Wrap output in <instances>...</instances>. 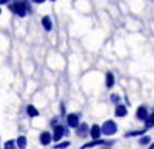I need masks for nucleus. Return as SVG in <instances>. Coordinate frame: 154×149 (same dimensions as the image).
<instances>
[{
    "instance_id": "f257e3e1",
    "label": "nucleus",
    "mask_w": 154,
    "mask_h": 149,
    "mask_svg": "<svg viewBox=\"0 0 154 149\" xmlns=\"http://www.w3.org/2000/svg\"><path fill=\"white\" fill-rule=\"evenodd\" d=\"M11 9L14 11L17 16L25 17V16L28 14V11H29V5L25 2V0H16L14 5H11Z\"/></svg>"
},
{
    "instance_id": "f03ea898",
    "label": "nucleus",
    "mask_w": 154,
    "mask_h": 149,
    "mask_svg": "<svg viewBox=\"0 0 154 149\" xmlns=\"http://www.w3.org/2000/svg\"><path fill=\"white\" fill-rule=\"evenodd\" d=\"M116 132H117V125L112 120H108L103 123V126H102V134L103 135H114Z\"/></svg>"
},
{
    "instance_id": "7ed1b4c3",
    "label": "nucleus",
    "mask_w": 154,
    "mask_h": 149,
    "mask_svg": "<svg viewBox=\"0 0 154 149\" xmlns=\"http://www.w3.org/2000/svg\"><path fill=\"white\" fill-rule=\"evenodd\" d=\"M65 135H68V129L65 126H60V125L54 126V132H53V140L54 142H60Z\"/></svg>"
},
{
    "instance_id": "20e7f679",
    "label": "nucleus",
    "mask_w": 154,
    "mask_h": 149,
    "mask_svg": "<svg viewBox=\"0 0 154 149\" xmlns=\"http://www.w3.org/2000/svg\"><path fill=\"white\" fill-rule=\"evenodd\" d=\"M102 145L111 146V145H112V142H105V140H99V139H94V142H89V143L83 145L80 149H89V148H94V146H102Z\"/></svg>"
},
{
    "instance_id": "39448f33",
    "label": "nucleus",
    "mask_w": 154,
    "mask_h": 149,
    "mask_svg": "<svg viewBox=\"0 0 154 149\" xmlns=\"http://www.w3.org/2000/svg\"><path fill=\"white\" fill-rule=\"evenodd\" d=\"M75 134L79 135V137H88L89 135V126L86 123H80V125L75 128Z\"/></svg>"
},
{
    "instance_id": "423d86ee",
    "label": "nucleus",
    "mask_w": 154,
    "mask_h": 149,
    "mask_svg": "<svg viewBox=\"0 0 154 149\" xmlns=\"http://www.w3.org/2000/svg\"><path fill=\"white\" fill-rule=\"evenodd\" d=\"M66 123H68L69 128H77L80 125V123H79V115H77V114H68L66 115Z\"/></svg>"
},
{
    "instance_id": "0eeeda50",
    "label": "nucleus",
    "mask_w": 154,
    "mask_h": 149,
    "mask_svg": "<svg viewBox=\"0 0 154 149\" xmlns=\"http://www.w3.org/2000/svg\"><path fill=\"white\" fill-rule=\"evenodd\" d=\"M51 142H53V134H49V132H42L40 134V143L43 145V146H48Z\"/></svg>"
},
{
    "instance_id": "6e6552de",
    "label": "nucleus",
    "mask_w": 154,
    "mask_h": 149,
    "mask_svg": "<svg viewBox=\"0 0 154 149\" xmlns=\"http://www.w3.org/2000/svg\"><path fill=\"white\" fill-rule=\"evenodd\" d=\"M148 115H149V112H148V109H146L145 106H140V108L137 109V112H136V117H137L139 120H146Z\"/></svg>"
},
{
    "instance_id": "1a4fd4ad",
    "label": "nucleus",
    "mask_w": 154,
    "mask_h": 149,
    "mask_svg": "<svg viewBox=\"0 0 154 149\" xmlns=\"http://www.w3.org/2000/svg\"><path fill=\"white\" fill-rule=\"evenodd\" d=\"M89 135H91L93 139H99L102 135V128L99 125H93L91 129H89Z\"/></svg>"
},
{
    "instance_id": "9d476101",
    "label": "nucleus",
    "mask_w": 154,
    "mask_h": 149,
    "mask_svg": "<svg viewBox=\"0 0 154 149\" xmlns=\"http://www.w3.org/2000/svg\"><path fill=\"white\" fill-rule=\"evenodd\" d=\"M114 114L117 115V117H125V115L128 114L126 106H123V105H117V108H116V111H114Z\"/></svg>"
},
{
    "instance_id": "9b49d317",
    "label": "nucleus",
    "mask_w": 154,
    "mask_h": 149,
    "mask_svg": "<svg viewBox=\"0 0 154 149\" xmlns=\"http://www.w3.org/2000/svg\"><path fill=\"white\" fill-rule=\"evenodd\" d=\"M42 25H43V28H45L46 31H51V29H53V23H51V19H49L48 16L42 19Z\"/></svg>"
},
{
    "instance_id": "f8f14e48",
    "label": "nucleus",
    "mask_w": 154,
    "mask_h": 149,
    "mask_svg": "<svg viewBox=\"0 0 154 149\" xmlns=\"http://www.w3.org/2000/svg\"><path fill=\"white\" fill-rule=\"evenodd\" d=\"M17 148L19 149H26V137H25V135H20L17 139Z\"/></svg>"
},
{
    "instance_id": "ddd939ff",
    "label": "nucleus",
    "mask_w": 154,
    "mask_h": 149,
    "mask_svg": "<svg viewBox=\"0 0 154 149\" xmlns=\"http://www.w3.org/2000/svg\"><path fill=\"white\" fill-rule=\"evenodd\" d=\"M114 86V74L108 72L106 74V88H112Z\"/></svg>"
},
{
    "instance_id": "4468645a",
    "label": "nucleus",
    "mask_w": 154,
    "mask_h": 149,
    "mask_svg": "<svg viewBox=\"0 0 154 149\" xmlns=\"http://www.w3.org/2000/svg\"><path fill=\"white\" fill-rule=\"evenodd\" d=\"M26 112H28L29 117H37V115H38V111H37L32 105H29V106L26 108Z\"/></svg>"
},
{
    "instance_id": "2eb2a0df",
    "label": "nucleus",
    "mask_w": 154,
    "mask_h": 149,
    "mask_svg": "<svg viewBox=\"0 0 154 149\" xmlns=\"http://www.w3.org/2000/svg\"><path fill=\"white\" fill-rule=\"evenodd\" d=\"M145 131H146V128H145V129H140V131H130V132H126L125 135H126V137H134V135H143V134H145Z\"/></svg>"
},
{
    "instance_id": "dca6fc26",
    "label": "nucleus",
    "mask_w": 154,
    "mask_h": 149,
    "mask_svg": "<svg viewBox=\"0 0 154 149\" xmlns=\"http://www.w3.org/2000/svg\"><path fill=\"white\" fill-rule=\"evenodd\" d=\"M152 126H154V115L151 114V117L148 115V118L145 120V128L149 129V128H152Z\"/></svg>"
},
{
    "instance_id": "f3484780",
    "label": "nucleus",
    "mask_w": 154,
    "mask_h": 149,
    "mask_svg": "<svg viewBox=\"0 0 154 149\" xmlns=\"http://www.w3.org/2000/svg\"><path fill=\"white\" fill-rule=\"evenodd\" d=\"M69 146V142H62V143H57L56 145V149H65Z\"/></svg>"
},
{
    "instance_id": "a211bd4d",
    "label": "nucleus",
    "mask_w": 154,
    "mask_h": 149,
    "mask_svg": "<svg viewBox=\"0 0 154 149\" xmlns=\"http://www.w3.org/2000/svg\"><path fill=\"white\" fill-rule=\"evenodd\" d=\"M3 149H16V142H6Z\"/></svg>"
},
{
    "instance_id": "6ab92c4d",
    "label": "nucleus",
    "mask_w": 154,
    "mask_h": 149,
    "mask_svg": "<svg viewBox=\"0 0 154 149\" xmlns=\"http://www.w3.org/2000/svg\"><path fill=\"white\" fill-rule=\"evenodd\" d=\"M151 142V137H148V135H145V137H142V139H140V145H148Z\"/></svg>"
},
{
    "instance_id": "aec40b11",
    "label": "nucleus",
    "mask_w": 154,
    "mask_h": 149,
    "mask_svg": "<svg viewBox=\"0 0 154 149\" xmlns=\"http://www.w3.org/2000/svg\"><path fill=\"white\" fill-rule=\"evenodd\" d=\"M109 98H111V102H112V103H119V100H120V97H119L117 94H112Z\"/></svg>"
},
{
    "instance_id": "412c9836",
    "label": "nucleus",
    "mask_w": 154,
    "mask_h": 149,
    "mask_svg": "<svg viewBox=\"0 0 154 149\" xmlns=\"http://www.w3.org/2000/svg\"><path fill=\"white\" fill-rule=\"evenodd\" d=\"M51 126H57V118H53V121H51Z\"/></svg>"
},
{
    "instance_id": "4be33fe9",
    "label": "nucleus",
    "mask_w": 154,
    "mask_h": 149,
    "mask_svg": "<svg viewBox=\"0 0 154 149\" xmlns=\"http://www.w3.org/2000/svg\"><path fill=\"white\" fill-rule=\"evenodd\" d=\"M9 0H0V5H3V3H8Z\"/></svg>"
},
{
    "instance_id": "5701e85b",
    "label": "nucleus",
    "mask_w": 154,
    "mask_h": 149,
    "mask_svg": "<svg viewBox=\"0 0 154 149\" xmlns=\"http://www.w3.org/2000/svg\"><path fill=\"white\" fill-rule=\"evenodd\" d=\"M34 2H35V3H43L45 0H34Z\"/></svg>"
},
{
    "instance_id": "b1692460",
    "label": "nucleus",
    "mask_w": 154,
    "mask_h": 149,
    "mask_svg": "<svg viewBox=\"0 0 154 149\" xmlns=\"http://www.w3.org/2000/svg\"><path fill=\"white\" fill-rule=\"evenodd\" d=\"M148 149H154V143H152V145H151V146H149Z\"/></svg>"
},
{
    "instance_id": "393cba45",
    "label": "nucleus",
    "mask_w": 154,
    "mask_h": 149,
    "mask_svg": "<svg viewBox=\"0 0 154 149\" xmlns=\"http://www.w3.org/2000/svg\"><path fill=\"white\" fill-rule=\"evenodd\" d=\"M152 115H154V111H152Z\"/></svg>"
},
{
    "instance_id": "a878e982",
    "label": "nucleus",
    "mask_w": 154,
    "mask_h": 149,
    "mask_svg": "<svg viewBox=\"0 0 154 149\" xmlns=\"http://www.w3.org/2000/svg\"><path fill=\"white\" fill-rule=\"evenodd\" d=\"M0 12H2V11H0Z\"/></svg>"
}]
</instances>
